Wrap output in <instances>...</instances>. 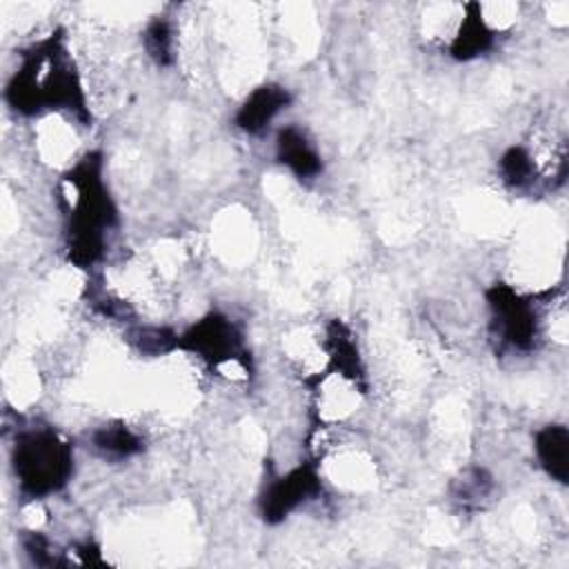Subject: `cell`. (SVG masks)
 Masks as SVG:
<instances>
[{
	"mask_svg": "<svg viewBox=\"0 0 569 569\" xmlns=\"http://www.w3.org/2000/svg\"><path fill=\"white\" fill-rule=\"evenodd\" d=\"M4 102L27 118L64 111L84 127L91 122L80 71L62 29L20 51V64L4 84Z\"/></svg>",
	"mask_w": 569,
	"mask_h": 569,
	"instance_id": "6da1fadb",
	"label": "cell"
},
{
	"mask_svg": "<svg viewBox=\"0 0 569 569\" xmlns=\"http://www.w3.org/2000/svg\"><path fill=\"white\" fill-rule=\"evenodd\" d=\"M64 204V251L80 269L98 264L107 249V233L118 224V209L104 182L100 151L84 153L62 173Z\"/></svg>",
	"mask_w": 569,
	"mask_h": 569,
	"instance_id": "7a4b0ae2",
	"label": "cell"
},
{
	"mask_svg": "<svg viewBox=\"0 0 569 569\" xmlns=\"http://www.w3.org/2000/svg\"><path fill=\"white\" fill-rule=\"evenodd\" d=\"M11 469L27 500H44L73 476V447L53 427L22 429L11 449Z\"/></svg>",
	"mask_w": 569,
	"mask_h": 569,
	"instance_id": "3957f363",
	"label": "cell"
},
{
	"mask_svg": "<svg viewBox=\"0 0 569 569\" xmlns=\"http://www.w3.org/2000/svg\"><path fill=\"white\" fill-rule=\"evenodd\" d=\"M491 336L500 349L531 351L540 340V313L533 298L518 293L505 282L487 289Z\"/></svg>",
	"mask_w": 569,
	"mask_h": 569,
	"instance_id": "277c9868",
	"label": "cell"
},
{
	"mask_svg": "<svg viewBox=\"0 0 569 569\" xmlns=\"http://www.w3.org/2000/svg\"><path fill=\"white\" fill-rule=\"evenodd\" d=\"M178 349L193 353L211 369L238 365L249 371V353L244 349V336L233 320L220 311H209L196 320L178 338Z\"/></svg>",
	"mask_w": 569,
	"mask_h": 569,
	"instance_id": "5b68a950",
	"label": "cell"
},
{
	"mask_svg": "<svg viewBox=\"0 0 569 569\" xmlns=\"http://www.w3.org/2000/svg\"><path fill=\"white\" fill-rule=\"evenodd\" d=\"M320 493L322 478L318 465L311 460L300 462L267 485L260 496V516L267 525H278Z\"/></svg>",
	"mask_w": 569,
	"mask_h": 569,
	"instance_id": "8992f818",
	"label": "cell"
},
{
	"mask_svg": "<svg viewBox=\"0 0 569 569\" xmlns=\"http://www.w3.org/2000/svg\"><path fill=\"white\" fill-rule=\"evenodd\" d=\"M291 104V93L289 89H284L278 82H264L260 87H256L238 107L236 116H233V124L249 133V136H258L262 133L273 118L284 111Z\"/></svg>",
	"mask_w": 569,
	"mask_h": 569,
	"instance_id": "52a82bcc",
	"label": "cell"
},
{
	"mask_svg": "<svg viewBox=\"0 0 569 569\" xmlns=\"http://www.w3.org/2000/svg\"><path fill=\"white\" fill-rule=\"evenodd\" d=\"M276 160L298 180H313L322 173L320 151L296 124H287L276 133Z\"/></svg>",
	"mask_w": 569,
	"mask_h": 569,
	"instance_id": "ba28073f",
	"label": "cell"
},
{
	"mask_svg": "<svg viewBox=\"0 0 569 569\" xmlns=\"http://www.w3.org/2000/svg\"><path fill=\"white\" fill-rule=\"evenodd\" d=\"M325 345H327V356H329V371L347 378L356 389H360L365 393L367 376H365L362 358H360V351H358L351 329L340 320H331L327 327Z\"/></svg>",
	"mask_w": 569,
	"mask_h": 569,
	"instance_id": "9c48e42d",
	"label": "cell"
},
{
	"mask_svg": "<svg viewBox=\"0 0 569 569\" xmlns=\"http://www.w3.org/2000/svg\"><path fill=\"white\" fill-rule=\"evenodd\" d=\"M496 33L482 18V7L478 2H467L462 7V20L451 38L449 56L460 62L485 56L493 47Z\"/></svg>",
	"mask_w": 569,
	"mask_h": 569,
	"instance_id": "30bf717a",
	"label": "cell"
},
{
	"mask_svg": "<svg viewBox=\"0 0 569 569\" xmlns=\"http://www.w3.org/2000/svg\"><path fill=\"white\" fill-rule=\"evenodd\" d=\"M533 449L540 467L556 482H567L569 478V431L565 425H547L536 431Z\"/></svg>",
	"mask_w": 569,
	"mask_h": 569,
	"instance_id": "8fae6325",
	"label": "cell"
},
{
	"mask_svg": "<svg viewBox=\"0 0 569 569\" xmlns=\"http://www.w3.org/2000/svg\"><path fill=\"white\" fill-rule=\"evenodd\" d=\"M91 447L104 460H127L142 451V438L122 422H109L91 433Z\"/></svg>",
	"mask_w": 569,
	"mask_h": 569,
	"instance_id": "7c38bea8",
	"label": "cell"
},
{
	"mask_svg": "<svg viewBox=\"0 0 569 569\" xmlns=\"http://www.w3.org/2000/svg\"><path fill=\"white\" fill-rule=\"evenodd\" d=\"M493 491V478L482 467L465 469L451 482V498L465 509H478Z\"/></svg>",
	"mask_w": 569,
	"mask_h": 569,
	"instance_id": "4fadbf2b",
	"label": "cell"
},
{
	"mask_svg": "<svg viewBox=\"0 0 569 569\" xmlns=\"http://www.w3.org/2000/svg\"><path fill=\"white\" fill-rule=\"evenodd\" d=\"M498 171H500L502 182L509 189H527L533 184V180L538 176L536 160H533L531 151L522 144H513L500 156Z\"/></svg>",
	"mask_w": 569,
	"mask_h": 569,
	"instance_id": "5bb4252c",
	"label": "cell"
},
{
	"mask_svg": "<svg viewBox=\"0 0 569 569\" xmlns=\"http://www.w3.org/2000/svg\"><path fill=\"white\" fill-rule=\"evenodd\" d=\"M142 44L147 56L158 64V67H169L173 64V27L167 18H153L142 33Z\"/></svg>",
	"mask_w": 569,
	"mask_h": 569,
	"instance_id": "9a60e30c",
	"label": "cell"
},
{
	"mask_svg": "<svg viewBox=\"0 0 569 569\" xmlns=\"http://www.w3.org/2000/svg\"><path fill=\"white\" fill-rule=\"evenodd\" d=\"M178 338H180V333H176L169 327L144 325V327H136L129 331V340L133 342V347L147 356H160V353L176 351Z\"/></svg>",
	"mask_w": 569,
	"mask_h": 569,
	"instance_id": "2e32d148",
	"label": "cell"
},
{
	"mask_svg": "<svg viewBox=\"0 0 569 569\" xmlns=\"http://www.w3.org/2000/svg\"><path fill=\"white\" fill-rule=\"evenodd\" d=\"M22 549L31 558L33 565L47 567V565H60L62 562L58 558V553H53L51 540L44 533H40V531H27L22 536Z\"/></svg>",
	"mask_w": 569,
	"mask_h": 569,
	"instance_id": "e0dca14e",
	"label": "cell"
}]
</instances>
